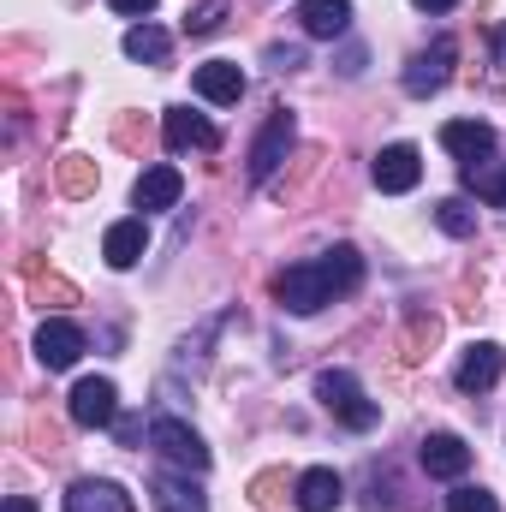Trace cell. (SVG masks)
<instances>
[{"mask_svg": "<svg viewBox=\"0 0 506 512\" xmlns=\"http://www.w3.org/2000/svg\"><path fill=\"white\" fill-rule=\"evenodd\" d=\"M358 286H364V256H358V245H334V251L310 256V262L280 268L274 274V304L292 310V316H316V310H328L334 298H346Z\"/></svg>", "mask_w": 506, "mask_h": 512, "instance_id": "obj_1", "label": "cell"}, {"mask_svg": "<svg viewBox=\"0 0 506 512\" xmlns=\"http://www.w3.org/2000/svg\"><path fill=\"white\" fill-rule=\"evenodd\" d=\"M316 399H322V411H328L334 423H346L352 435H370L381 423V405L358 387L352 370H322V376H316Z\"/></svg>", "mask_w": 506, "mask_h": 512, "instance_id": "obj_2", "label": "cell"}, {"mask_svg": "<svg viewBox=\"0 0 506 512\" xmlns=\"http://www.w3.org/2000/svg\"><path fill=\"white\" fill-rule=\"evenodd\" d=\"M149 447L173 465V471H185V477H203L209 471V447H203V435L185 423V417H149Z\"/></svg>", "mask_w": 506, "mask_h": 512, "instance_id": "obj_3", "label": "cell"}, {"mask_svg": "<svg viewBox=\"0 0 506 512\" xmlns=\"http://www.w3.org/2000/svg\"><path fill=\"white\" fill-rule=\"evenodd\" d=\"M453 60H459V42H453V36H435L429 48H417L411 66H405V78H399L405 96H417V102H423V96H441L447 78H453Z\"/></svg>", "mask_w": 506, "mask_h": 512, "instance_id": "obj_4", "label": "cell"}, {"mask_svg": "<svg viewBox=\"0 0 506 512\" xmlns=\"http://www.w3.org/2000/svg\"><path fill=\"white\" fill-rule=\"evenodd\" d=\"M292 137H298V120H292V108H274L268 114V126L256 131V143H251V185H268L274 173H280V161L292 155Z\"/></svg>", "mask_w": 506, "mask_h": 512, "instance_id": "obj_5", "label": "cell"}, {"mask_svg": "<svg viewBox=\"0 0 506 512\" xmlns=\"http://www.w3.org/2000/svg\"><path fill=\"white\" fill-rule=\"evenodd\" d=\"M66 411H72L78 429H108V423H120V387L108 382V376H84V382L72 387Z\"/></svg>", "mask_w": 506, "mask_h": 512, "instance_id": "obj_6", "label": "cell"}, {"mask_svg": "<svg viewBox=\"0 0 506 512\" xmlns=\"http://www.w3.org/2000/svg\"><path fill=\"white\" fill-rule=\"evenodd\" d=\"M370 179H376V191H387V197L417 191V179H423V155H417V143H387V149L376 155V167H370Z\"/></svg>", "mask_w": 506, "mask_h": 512, "instance_id": "obj_7", "label": "cell"}, {"mask_svg": "<svg viewBox=\"0 0 506 512\" xmlns=\"http://www.w3.org/2000/svg\"><path fill=\"white\" fill-rule=\"evenodd\" d=\"M36 358H42V370H72L84 358V328L66 322V316H48L36 328Z\"/></svg>", "mask_w": 506, "mask_h": 512, "instance_id": "obj_8", "label": "cell"}, {"mask_svg": "<svg viewBox=\"0 0 506 512\" xmlns=\"http://www.w3.org/2000/svg\"><path fill=\"white\" fill-rule=\"evenodd\" d=\"M161 137H167L173 155H185V149H203V155L221 149V131L209 126L203 114H191V108H167V114H161Z\"/></svg>", "mask_w": 506, "mask_h": 512, "instance_id": "obj_9", "label": "cell"}, {"mask_svg": "<svg viewBox=\"0 0 506 512\" xmlns=\"http://www.w3.org/2000/svg\"><path fill=\"white\" fill-rule=\"evenodd\" d=\"M501 370H506V352L495 340H477V346H465L453 382H459V393H489V387L501 382Z\"/></svg>", "mask_w": 506, "mask_h": 512, "instance_id": "obj_10", "label": "cell"}, {"mask_svg": "<svg viewBox=\"0 0 506 512\" xmlns=\"http://www.w3.org/2000/svg\"><path fill=\"white\" fill-rule=\"evenodd\" d=\"M191 90L203 102H215V108H233L245 96V72H239V60H209V66L191 72Z\"/></svg>", "mask_w": 506, "mask_h": 512, "instance_id": "obj_11", "label": "cell"}, {"mask_svg": "<svg viewBox=\"0 0 506 512\" xmlns=\"http://www.w3.org/2000/svg\"><path fill=\"white\" fill-rule=\"evenodd\" d=\"M179 197H185V179H179V167H167V161H161V167H143L137 185H131V203H137L143 215H149V209H173Z\"/></svg>", "mask_w": 506, "mask_h": 512, "instance_id": "obj_12", "label": "cell"}, {"mask_svg": "<svg viewBox=\"0 0 506 512\" xmlns=\"http://www.w3.org/2000/svg\"><path fill=\"white\" fill-rule=\"evenodd\" d=\"M423 471L429 477H441V483H459L465 471H471V447L459 441V435H423Z\"/></svg>", "mask_w": 506, "mask_h": 512, "instance_id": "obj_13", "label": "cell"}, {"mask_svg": "<svg viewBox=\"0 0 506 512\" xmlns=\"http://www.w3.org/2000/svg\"><path fill=\"white\" fill-rule=\"evenodd\" d=\"M66 512H131V495L114 477H78L66 489Z\"/></svg>", "mask_w": 506, "mask_h": 512, "instance_id": "obj_14", "label": "cell"}, {"mask_svg": "<svg viewBox=\"0 0 506 512\" xmlns=\"http://www.w3.org/2000/svg\"><path fill=\"white\" fill-rule=\"evenodd\" d=\"M441 149H453L465 167H471V161H489V155H495V126H489V120H447V126H441Z\"/></svg>", "mask_w": 506, "mask_h": 512, "instance_id": "obj_15", "label": "cell"}, {"mask_svg": "<svg viewBox=\"0 0 506 512\" xmlns=\"http://www.w3.org/2000/svg\"><path fill=\"white\" fill-rule=\"evenodd\" d=\"M149 501H155V512H209L203 489L185 471H155L149 477Z\"/></svg>", "mask_w": 506, "mask_h": 512, "instance_id": "obj_16", "label": "cell"}, {"mask_svg": "<svg viewBox=\"0 0 506 512\" xmlns=\"http://www.w3.org/2000/svg\"><path fill=\"white\" fill-rule=\"evenodd\" d=\"M346 501V483H340V471H328V465H310L304 477H298V495H292V507L298 512H334Z\"/></svg>", "mask_w": 506, "mask_h": 512, "instance_id": "obj_17", "label": "cell"}, {"mask_svg": "<svg viewBox=\"0 0 506 512\" xmlns=\"http://www.w3.org/2000/svg\"><path fill=\"white\" fill-rule=\"evenodd\" d=\"M149 251V227H143V215H126V221H114L108 227V239H102V256H108V268H137Z\"/></svg>", "mask_w": 506, "mask_h": 512, "instance_id": "obj_18", "label": "cell"}, {"mask_svg": "<svg viewBox=\"0 0 506 512\" xmlns=\"http://www.w3.org/2000/svg\"><path fill=\"white\" fill-rule=\"evenodd\" d=\"M298 24H304V36L334 42L352 30V0H298Z\"/></svg>", "mask_w": 506, "mask_h": 512, "instance_id": "obj_19", "label": "cell"}, {"mask_svg": "<svg viewBox=\"0 0 506 512\" xmlns=\"http://www.w3.org/2000/svg\"><path fill=\"white\" fill-rule=\"evenodd\" d=\"M126 54H131V60H143V66H161V60L173 54V36H167L161 24H149V18H143V24H131V30H126Z\"/></svg>", "mask_w": 506, "mask_h": 512, "instance_id": "obj_20", "label": "cell"}, {"mask_svg": "<svg viewBox=\"0 0 506 512\" xmlns=\"http://www.w3.org/2000/svg\"><path fill=\"white\" fill-rule=\"evenodd\" d=\"M465 191H477L483 203L506 209V161H471L465 167Z\"/></svg>", "mask_w": 506, "mask_h": 512, "instance_id": "obj_21", "label": "cell"}, {"mask_svg": "<svg viewBox=\"0 0 506 512\" xmlns=\"http://www.w3.org/2000/svg\"><path fill=\"white\" fill-rule=\"evenodd\" d=\"M96 185H102V173L90 155H60V191L66 197H96Z\"/></svg>", "mask_w": 506, "mask_h": 512, "instance_id": "obj_22", "label": "cell"}, {"mask_svg": "<svg viewBox=\"0 0 506 512\" xmlns=\"http://www.w3.org/2000/svg\"><path fill=\"white\" fill-rule=\"evenodd\" d=\"M435 227L453 233V239H471V233H477V209H471L465 197H441V203H435Z\"/></svg>", "mask_w": 506, "mask_h": 512, "instance_id": "obj_23", "label": "cell"}, {"mask_svg": "<svg viewBox=\"0 0 506 512\" xmlns=\"http://www.w3.org/2000/svg\"><path fill=\"white\" fill-rule=\"evenodd\" d=\"M286 495H298V483H286V471H262V477H251L256 512H280L286 507Z\"/></svg>", "mask_w": 506, "mask_h": 512, "instance_id": "obj_24", "label": "cell"}, {"mask_svg": "<svg viewBox=\"0 0 506 512\" xmlns=\"http://www.w3.org/2000/svg\"><path fill=\"white\" fill-rule=\"evenodd\" d=\"M221 24H227V0H197L185 12V36H215Z\"/></svg>", "mask_w": 506, "mask_h": 512, "instance_id": "obj_25", "label": "cell"}, {"mask_svg": "<svg viewBox=\"0 0 506 512\" xmlns=\"http://www.w3.org/2000/svg\"><path fill=\"white\" fill-rule=\"evenodd\" d=\"M447 512H501V501H495L489 489H477V483H459V489L447 495Z\"/></svg>", "mask_w": 506, "mask_h": 512, "instance_id": "obj_26", "label": "cell"}, {"mask_svg": "<svg viewBox=\"0 0 506 512\" xmlns=\"http://www.w3.org/2000/svg\"><path fill=\"white\" fill-rule=\"evenodd\" d=\"M262 60H268V72H298L304 66V42H274Z\"/></svg>", "mask_w": 506, "mask_h": 512, "instance_id": "obj_27", "label": "cell"}, {"mask_svg": "<svg viewBox=\"0 0 506 512\" xmlns=\"http://www.w3.org/2000/svg\"><path fill=\"white\" fill-rule=\"evenodd\" d=\"M30 280H36V298H42V304H48V298H60V304H72V298H78V292H72L66 280H54V274H48V280H42V274H30Z\"/></svg>", "mask_w": 506, "mask_h": 512, "instance_id": "obj_28", "label": "cell"}, {"mask_svg": "<svg viewBox=\"0 0 506 512\" xmlns=\"http://www.w3.org/2000/svg\"><path fill=\"white\" fill-rule=\"evenodd\" d=\"M114 12H126V18H149L155 12V0H108Z\"/></svg>", "mask_w": 506, "mask_h": 512, "instance_id": "obj_29", "label": "cell"}, {"mask_svg": "<svg viewBox=\"0 0 506 512\" xmlns=\"http://www.w3.org/2000/svg\"><path fill=\"white\" fill-rule=\"evenodd\" d=\"M340 72H346V78H358V72H364V48H358V42L340 54Z\"/></svg>", "mask_w": 506, "mask_h": 512, "instance_id": "obj_30", "label": "cell"}, {"mask_svg": "<svg viewBox=\"0 0 506 512\" xmlns=\"http://www.w3.org/2000/svg\"><path fill=\"white\" fill-rule=\"evenodd\" d=\"M411 6H417V12H453L459 0H411Z\"/></svg>", "mask_w": 506, "mask_h": 512, "instance_id": "obj_31", "label": "cell"}, {"mask_svg": "<svg viewBox=\"0 0 506 512\" xmlns=\"http://www.w3.org/2000/svg\"><path fill=\"white\" fill-rule=\"evenodd\" d=\"M6 512H36V501H30V495H12V501H6Z\"/></svg>", "mask_w": 506, "mask_h": 512, "instance_id": "obj_32", "label": "cell"}, {"mask_svg": "<svg viewBox=\"0 0 506 512\" xmlns=\"http://www.w3.org/2000/svg\"><path fill=\"white\" fill-rule=\"evenodd\" d=\"M495 48H501V66H506V24L495 30Z\"/></svg>", "mask_w": 506, "mask_h": 512, "instance_id": "obj_33", "label": "cell"}]
</instances>
